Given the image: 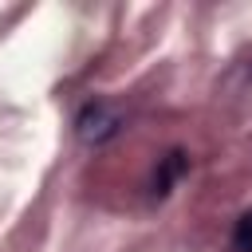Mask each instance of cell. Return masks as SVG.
<instances>
[{
    "label": "cell",
    "instance_id": "cell-3",
    "mask_svg": "<svg viewBox=\"0 0 252 252\" xmlns=\"http://www.w3.org/2000/svg\"><path fill=\"white\" fill-rule=\"evenodd\" d=\"M232 248L236 252H252V213H244L232 228Z\"/></svg>",
    "mask_w": 252,
    "mask_h": 252
},
{
    "label": "cell",
    "instance_id": "cell-1",
    "mask_svg": "<svg viewBox=\"0 0 252 252\" xmlns=\"http://www.w3.org/2000/svg\"><path fill=\"white\" fill-rule=\"evenodd\" d=\"M122 130H126V114H122V106L110 102V98H91V102H83L79 114H75V134H79V142H87V146H106V142L118 138Z\"/></svg>",
    "mask_w": 252,
    "mask_h": 252
},
{
    "label": "cell",
    "instance_id": "cell-2",
    "mask_svg": "<svg viewBox=\"0 0 252 252\" xmlns=\"http://www.w3.org/2000/svg\"><path fill=\"white\" fill-rule=\"evenodd\" d=\"M189 169V158H185V150H169L165 158H161V165H158V173H154V197H165L177 181H181V173Z\"/></svg>",
    "mask_w": 252,
    "mask_h": 252
}]
</instances>
